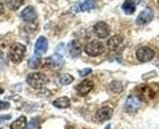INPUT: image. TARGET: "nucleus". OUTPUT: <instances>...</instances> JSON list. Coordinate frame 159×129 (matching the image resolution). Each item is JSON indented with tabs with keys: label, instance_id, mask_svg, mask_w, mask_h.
Listing matches in <instances>:
<instances>
[{
	"label": "nucleus",
	"instance_id": "f257e3e1",
	"mask_svg": "<svg viewBox=\"0 0 159 129\" xmlns=\"http://www.w3.org/2000/svg\"><path fill=\"white\" fill-rule=\"evenodd\" d=\"M27 84L33 87V88H42L43 86L47 85L48 83V76L44 74V73H40V71H33L31 74L27 75V79H26Z\"/></svg>",
	"mask_w": 159,
	"mask_h": 129
},
{
	"label": "nucleus",
	"instance_id": "bb28decb",
	"mask_svg": "<svg viewBox=\"0 0 159 129\" xmlns=\"http://www.w3.org/2000/svg\"><path fill=\"white\" fill-rule=\"evenodd\" d=\"M1 93H4V90H2L1 87H0V95H1Z\"/></svg>",
	"mask_w": 159,
	"mask_h": 129
},
{
	"label": "nucleus",
	"instance_id": "1a4fd4ad",
	"mask_svg": "<svg viewBox=\"0 0 159 129\" xmlns=\"http://www.w3.org/2000/svg\"><path fill=\"white\" fill-rule=\"evenodd\" d=\"M93 88V83L91 80H83L82 83H80L79 85L76 86V91L77 93L81 96H86L87 93H89Z\"/></svg>",
	"mask_w": 159,
	"mask_h": 129
},
{
	"label": "nucleus",
	"instance_id": "a878e982",
	"mask_svg": "<svg viewBox=\"0 0 159 129\" xmlns=\"http://www.w3.org/2000/svg\"><path fill=\"white\" fill-rule=\"evenodd\" d=\"M110 128H111V126H110V124H108V126L105 127V129H110Z\"/></svg>",
	"mask_w": 159,
	"mask_h": 129
},
{
	"label": "nucleus",
	"instance_id": "2eb2a0df",
	"mask_svg": "<svg viewBox=\"0 0 159 129\" xmlns=\"http://www.w3.org/2000/svg\"><path fill=\"white\" fill-rule=\"evenodd\" d=\"M70 98L66 97V96H62V97H59L57 100L53 101V106L57 108H60V109H64V108H67L70 106Z\"/></svg>",
	"mask_w": 159,
	"mask_h": 129
},
{
	"label": "nucleus",
	"instance_id": "7ed1b4c3",
	"mask_svg": "<svg viewBox=\"0 0 159 129\" xmlns=\"http://www.w3.org/2000/svg\"><path fill=\"white\" fill-rule=\"evenodd\" d=\"M105 50V45L99 41H91L84 45V52L91 57H98Z\"/></svg>",
	"mask_w": 159,
	"mask_h": 129
},
{
	"label": "nucleus",
	"instance_id": "9b49d317",
	"mask_svg": "<svg viewBox=\"0 0 159 129\" xmlns=\"http://www.w3.org/2000/svg\"><path fill=\"white\" fill-rule=\"evenodd\" d=\"M122 45H124V37L120 35H115L108 40V47L111 50H119Z\"/></svg>",
	"mask_w": 159,
	"mask_h": 129
},
{
	"label": "nucleus",
	"instance_id": "39448f33",
	"mask_svg": "<svg viewBox=\"0 0 159 129\" xmlns=\"http://www.w3.org/2000/svg\"><path fill=\"white\" fill-rule=\"evenodd\" d=\"M141 100H139V97L137 96H135V95H130L127 98H126V101H125V111L126 112H130V113H132V112H136L139 107H141Z\"/></svg>",
	"mask_w": 159,
	"mask_h": 129
},
{
	"label": "nucleus",
	"instance_id": "423d86ee",
	"mask_svg": "<svg viewBox=\"0 0 159 129\" xmlns=\"http://www.w3.org/2000/svg\"><path fill=\"white\" fill-rule=\"evenodd\" d=\"M93 32H94V35L98 38H107L109 36V33H110V28H109L108 23L100 21V22H97L93 26Z\"/></svg>",
	"mask_w": 159,
	"mask_h": 129
},
{
	"label": "nucleus",
	"instance_id": "dca6fc26",
	"mask_svg": "<svg viewBox=\"0 0 159 129\" xmlns=\"http://www.w3.org/2000/svg\"><path fill=\"white\" fill-rule=\"evenodd\" d=\"M26 126H27V118L25 116H20L17 119H15L10 128L11 129H26Z\"/></svg>",
	"mask_w": 159,
	"mask_h": 129
},
{
	"label": "nucleus",
	"instance_id": "f3484780",
	"mask_svg": "<svg viewBox=\"0 0 159 129\" xmlns=\"http://www.w3.org/2000/svg\"><path fill=\"white\" fill-rule=\"evenodd\" d=\"M94 7H96V0H86L80 6L81 11H89V10H93Z\"/></svg>",
	"mask_w": 159,
	"mask_h": 129
},
{
	"label": "nucleus",
	"instance_id": "6e6552de",
	"mask_svg": "<svg viewBox=\"0 0 159 129\" xmlns=\"http://www.w3.org/2000/svg\"><path fill=\"white\" fill-rule=\"evenodd\" d=\"M47 50H48V40L44 36H40L34 45V54L39 57V55L45 54Z\"/></svg>",
	"mask_w": 159,
	"mask_h": 129
},
{
	"label": "nucleus",
	"instance_id": "a211bd4d",
	"mask_svg": "<svg viewBox=\"0 0 159 129\" xmlns=\"http://www.w3.org/2000/svg\"><path fill=\"white\" fill-rule=\"evenodd\" d=\"M72 81H74V76H72V75H70V74H62L59 79V83L64 86L70 85Z\"/></svg>",
	"mask_w": 159,
	"mask_h": 129
},
{
	"label": "nucleus",
	"instance_id": "20e7f679",
	"mask_svg": "<svg viewBox=\"0 0 159 129\" xmlns=\"http://www.w3.org/2000/svg\"><path fill=\"white\" fill-rule=\"evenodd\" d=\"M136 57L142 63L149 62V60H152L154 58V50L152 48H149V47H141L136 52Z\"/></svg>",
	"mask_w": 159,
	"mask_h": 129
},
{
	"label": "nucleus",
	"instance_id": "4be33fe9",
	"mask_svg": "<svg viewBox=\"0 0 159 129\" xmlns=\"http://www.w3.org/2000/svg\"><path fill=\"white\" fill-rule=\"evenodd\" d=\"M40 64V59L39 58H37V57H32L31 59H30V62H28V66L31 68V69H36V68H38Z\"/></svg>",
	"mask_w": 159,
	"mask_h": 129
},
{
	"label": "nucleus",
	"instance_id": "6ab92c4d",
	"mask_svg": "<svg viewBox=\"0 0 159 129\" xmlns=\"http://www.w3.org/2000/svg\"><path fill=\"white\" fill-rule=\"evenodd\" d=\"M23 4V0H6V5L11 10H17Z\"/></svg>",
	"mask_w": 159,
	"mask_h": 129
},
{
	"label": "nucleus",
	"instance_id": "393cba45",
	"mask_svg": "<svg viewBox=\"0 0 159 129\" xmlns=\"http://www.w3.org/2000/svg\"><path fill=\"white\" fill-rule=\"evenodd\" d=\"M4 10H5V7H4V4L0 1V15H2V14H4Z\"/></svg>",
	"mask_w": 159,
	"mask_h": 129
},
{
	"label": "nucleus",
	"instance_id": "b1692460",
	"mask_svg": "<svg viewBox=\"0 0 159 129\" xmlns=\"http://www.w3.org/2000/svg\"><path fill=\"white\" fill-rule=\"evenodd\" d=\"M92 73V70L89 69V68H87L86 70H80V75L81 76H86V75H88V74H91Z\"/></svg>",
	"mask_w": 159,
	"mask_h": 129
},
{
	"label": "nucleus",
	"instance_id": "4468645a",
	"mask_svg": "<svg viewBox=\"0 0 159 129\" xmlns=\"http://www.w3.org/2000/svg\"><path fill=\"white\" fill-rule=\"evenodd\" d=\"M136 4H139V2H136L134 0H125V2L122 4L124 12L126 15H132L135 12V10H136Z\"/></svg>",
	"mask_w": 159,
	"mask_h": 129
},
{
	"label": "nucleus",
	"instance_id": "f03ea898",
	"mask_svg": "<svg viewBox=\"0 0 159 129\" xmlns=\"http://www.w3.org/2000/svg\"><path fill=\"white\" fill-rule=\"evenodd\" d=\"M25 54H26V45L19 42L14 43L9 50V58L15 64H19L23 60Z\"/></svg>",
	"mask_w": 159,
	"mask_h": 129
},
{
	"label": "nucleus",
	"instance_id": "5701e85b",
	"mask_svg": "<svg viewBox=\"0 0 159 129\" xmlns=\"http://www.w3.org/2000/svg\"><path fill=\"white\" fill-rule=\"evenodd\" d=\"M7 108H10V103L7 101H0V111L7 109Z\"/></svg>",
	"mask_w": 159,
	"mask_h": 129
},
{
	"label": "nucleus",
	"instance_id": "ddd939ff",
	"mask_svg": "<svg viewBox=\"0 0 159 129\" xmlns=\"http://www.w3.org/2000/svg\"><path fill=\"white\" fill-rule=\"evenodd\" d=\"M69 52L72 58H77L82 53V45L79 41H71L69 44Z\"/></svg>",
	"mask_w": 159,
	"mask_h": 129
},
{
	"label": "nucleus",
	"instance_id": "0eeeda50",
	"mask_svg": "<svg viewBox=\"0 0 159 129\" xmlns=\"http://www.w3.org/2000/svg\"><path fill=\"white\" fill-rule=\"evenodd\" d=\"M153 17H154V12H153V10L149 9V7H147V9H144L143 11H141V14L137 16L136 23L139 25V26H142V25H147V23H149V22L153 20Z\"/></svg>",
	"mask_w": 159,
	"mask_h": 129
},
{
	"label": "nucleus",
	"instance_id": "cd10ccee",
	"mask_svg": "<svg viewBox=\"0 0 159 129\" xmlns=\"http://www.w3.org/2000/svg\"><path fill=\"white\" fill-rule=\"evenodd\" d=\"M158 1H159V0H158Z\"/></svg>",
	"mask_w": 159,
	"mask_h": 129
},
{
	"label": "nucleus",
	"instance_id": "f8f14e48",
	"mask_svg": "<svg viewBox=\"0 0 159 129\" xmlns=\"http://www.w3.org/2000/svg\"><path fill=\"white\" fill-rule=\"evenodd\" d=\"M97 118H98V121L100 122H103V121H108V119H110L111 118V116H113V108L109 107V106H103V107H100L98 111H97Z\"/></svg>",
	"mask_w": 159,
	"mask_h": 129
},
{
	"label": "nucleus",
	"instance_id": "aec40b11",
	"mask_svg": "<svg viewBox=\"0 0 159 129\" xmlns=\"http://www.w3.org/2000/svg\"><path fill=\"white\" fill-rule=\"evenodd\" d=\"M109 88H110V91H111V92L119 93V92L122 91V84H121L120 81H113V83H110Z\"/></svg>",
	"mask_w": 159,
	"mask_h": 129
},
{
	"label": "nucleus",
	"instance_id": "9d476101",
	"mask_svg": "<svg viewBox=\"0 0 159 129\" xmlns=\"http://www.w3.org/2000/svg\"><path fill=\"white\" fill-rule=\"evenodd\" d=\"M21 17L27 22L34 21L37 19V12H36V10H34L33 6H26L21 11Z\"/></svg>",
	"mask_w": 159,
	"mask_h": 129
},
{
	"label": "nucleus",
	"instance_id": "412c9836",
	"mask_svg": "<svg viewBox=\"0 0 159 129\" xmlns=\"http://www.w3.org/2000/svg\"><path fill=\"white\" fill-rule=\"evenodd\" d=\"M39 118L38 117H36V118H33L27 126H26V129H38L39 128Z\"/></svg>",
	"mask_w": 159,
	"mask_h": 129
}]
</instances>
